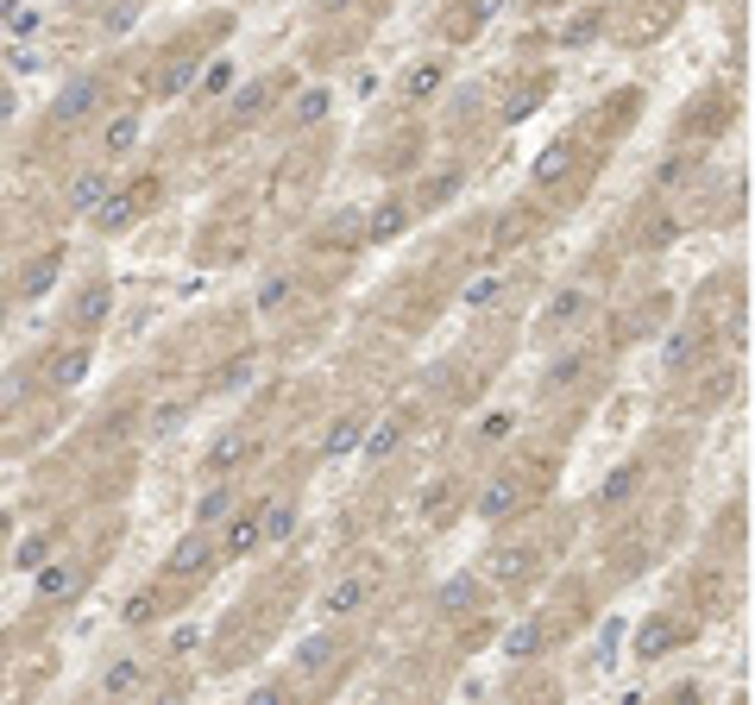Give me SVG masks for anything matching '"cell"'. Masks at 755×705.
Masks as SVG:
<instances>
[{
    "label": "cell",
    "mask_w": 755,
    "mask_h": 705,
    "mask_svg": "<svg viewBox=\"0 0 755 705\" xmlns=\"http://www.w3.org/2000/svg\"><path fill=\"white\" fill-rule=\"evenodd\" d=\"M151 201H158V176H146L139 189H107V196H101V208L89 215V221H95L101 233H126V227H132V221H139V215L151 208Z\"/></svg>",
    "instance_id": "cell-1"
},
{
    "label": "cell",
    "mask_w": 755,
    "mask_h": 705,
    "mask_svg": "<svg viewBox=\"0 0 755 705\" xmlns=\"http://www.w3.org/2000/svg\"><path fill=\"white\" fill-rule=\"evenodd\" d=\"M101 101H107V95H101V76H70V82H63V95L50 101V120L76 126V120H89Z\"/></svg>",
    "instance_id": "cell-2"
},
{
    "label": "cell",
    "mask_w": 755,
    "mask_h": 705,
    "mask_svg": "<svg viewBox=\"0 0 755 705\" xmlns=\"http://www.w3.org/2000/svg\"><path fill=\"white\" fill-rule=\"evenodd\" d=\"M214 560H221V548H214L208 535H183L171 548V560H164V579H201Z\"/></svg>",
    "instance_id": "cell-3"
},
{
    "label": "cell",
    "mask_w": 755,
    "mask_h": 705,
    "mask_svg": "<svg viewBox=\"0 0 755 705\" xmlns=\"http://www.w3.org/2000/svg\"><path fill=\"white\" fill-rule=\"evenodd\" d=\"M680 643H686V624L661 611V617H649V624L636 629V661H661V655H674Z\"/></svg>",
    "instance_id": "cell-4"
},
{
    "label": "cell",
    "mask_w": 755,
    "mask_h": 705,
    "mask_svg": "<svg viewBox=\"0 0 755 705\" xmlns=\"http://www.w3.org/2000/svg\"><path fill=\"white\" fill-rule=\"evenodd\" d=\"M57 277H63V246H45L32 265L20 271V297L25 302H45L50 290H57Z\"/></svg>",
    "instance_id": "cell-5"
},
{
    "label": "cell",
    "mask_w": 755,
    "mask_h": 705,
    "mask_svg": "<svg viewBox=\"0 0 755 705\" xmlns=\"http://www.w3.org/2000/svg\"><path fill=\"white\" fill-rule=\"evenodd\" d=\"M89 359H95V352L82 347V340H70V347H57V352H50V366H45L50 391H76V384L89 378Z\"/></svg>",
    "instance_id": "cell-6"
},
{
    "label": "cell",
    "mask_w": 755,
    "mask_h": 705,
    "mask_svg": "<svg viewBox=\"0 0 755 705\" xmlns=\"http://www.w3.org/2000/svg\"><path fill=\"white\" fill-rule=\"evenodd\" d=\"M372 586H378L372 574H347V579H334V586L322 592V611H327V617H352L359 604L372 599Z\"/></svg>",
    "instance_id": "cell-7"
},
{
    "label": "cell",
    "mask_w": 755,
    "mask_h": 705,
    "mask_svg": "<svg viewBox=\"0 0 755 705\" xmlns=\"http://www.w3.org/2000/svg\"><path fill=\"white\" fill-rule=\"evenodd\" d=\"M516 504H523V478H516V473H498L485 492H478V517H485V523H503Z\"/></svg>",
    "instance_id": "cell-8"
},
{
    "label": "cell",
    "mask_w": 755,
    "mask_h": 705,
    "mask_svg": "<svg viewBox=\"0 0 755 705\" xmlns=\"http://www.w3.org/2000/svg\"><path fill=\"white\" fill-rule=\"evenodd\" d=\"M573 164H579V146H573V139H554V146L542 151L535 164H528V183H535V189H554V183L573 171Z\"/></svg>",
    "instance_id": "cell-9"
},
{
    "label": "cell",
    "mask_w": 755,
    "mask_h": 705,
    "mask_svg": "<svg viewBox=\"0 0 755 705\" xmlns=\"http://www.w3.org/2000/svg\"><path fill=\"white\" fill-rule=\"evenodd\" d=\"M277 101V76H258V82H246L240 95H233V107H226V126H252L265 107Z\"/></svg>",
    "instance_id": "cell-10"
},
{
    "label": "cell",
    "mask_w": 755,
    "mask_h": 705,
    "mask_svg": "<svg viewBox=\"0 0 755 705\" xmlns=\"http://www.w3.org/2000/svg\"><path fill=\"white\" fill-rule=\"evenodd\" d=\"M214 548H221L226 560H240V554L258 548V510H233L221 523V542H214Z\"/></svg>",
    "instance_id": "cell-11"
},
{
    "label": "cell",
    "mask_w": 755,
    "mask_h": 705,
    "mask_svg": "<svg viewBox=\"0 0 755 705\" xmlns=\"http://www.w3.org/2000/svg\"><path fill=\"white\" fill-rule=\"evenodd\" d=\"M403 227H409V201L384 196V201L372 208V221H365V240H372V246H391V240H397Z\"/></svg>",
    "instance_id": "cell-12"
},
{
    "label": "cell",
    "mask_w": 755,
    "mask_h": 705,
    "mask_svg": "<svg viewBox=\"0 0 755 705\" xmlns=\"http://www.w3.org/2000/svg\"><path fill=\"white\" fill-rule=\"evenodd\" d=\"M403 435H409V416H397V409H391V416H378V428H365L359 441H365V453H372V460H391V453L403 448Z\"/></svg>",
    "instance_id": "cell-13"
},
{
    "label": "cell",
    "mask_w": 755,
    "mask_h": 705,
    "mask_svg": "<svg viewBox=\"0 0 755 705\" xmlns=\"http://www.w3.org/2000/svg\"><path fill=\"white\" fill-rule=\"evenodd\" d=\"M107 189H114V176L101 171V164H95V171H76V183H70V208H76V215H95Z\"/></svg>",
    "instance_id": "cell-14"
},
{
    "label": "cell",
    "mask_w": 755,
    "mask_h": 705,
    "mask_svg": "<svg viewBox=\"0 0 755 705\" xmlns=\"http://www.w3.org/2000/svg\"><path fill=\"white\" fill-rule=\"evenodd\" d=\"M478 604H485V586H478L473 574H453L448 586H441V611H448V617H466Z\"/></svg>",
    "instance_id": "cell-15"
},
{
    "label": "cell",
    "mask_w": 755,
    "mask_h": 705,
    "mask_svg": "<svg viewBox=\"0 0 755 705\" xmlns=\"http://www.w3.org/2000/svg\"><path fill=\"white\" fill-rule=\"evenodd\" d=\"M233 510H240V492H233V485H208V492H201V504H196V523L214 529V523H226Z\"/></svg>",
    "instance_id": "cell-16"
},
{
    "label": "cell",
    "mask_w": 755,
    "mask_h": 705,
    "mask_svg": "<svg viewBox=\"0 0 755 705\" xmlns=\"http://www.w3.org/2000/svg\"><path fill=\"white\" fill-rule=\"evenodd\" d=\"M139 680H146V668H139L132 655H120V661H107V668H101V700H120V693H132Z\"/></svg>",
    "instance_id": "cell-17"
},
{
    "label": "cell",
    "mask_w": 755,
    "mask_h": 705,
    "mask_svg": "<svg viewBox=\"0 0 755 705\" xmlns=\"http://www.w3.org/2000/svg\"><path fill=\"white\" fill-rule=\"evenodd\" d=\"M528 227H535V215H528V201H516V208H503V221L491 227V252H516V240H523Z\"/></svg>",
    "instance_id": "cell-18"
},
{
    "label": "cell",
    "mask_w": 755,
    "mask_h": 705,
    "mask_svg": "<svg viewBox=\"0 0 755 705\" xmlns=\"http://www.w3.org/2000/svg\"><path fill=\"white\" fill-rule=\"evenodd\" d=\"M585 315H592V297H585V290H560V297L548 302V334H560V327L585 322Z\"/></svg>",
    "instance_id": "cell-19"
},
{
    "label": "cell",
    "mask_w": 755,
    "mask_h": 705,
    "mask_svg": "<svg viewBox=\"0 0 755 705\" xmlns=\"http://www.w3.org/2000/svg\"><path fill=\"white\" fill-rule=\"evenodd\" d=\"M441 82H448V63H441V57H428V63H416V70L403 76V101H428Z\"/></svg>",
    "instance_id": "cell-20"
},
{
    "label": "cell",
    "mask_w": 755,
    "mask_h": 705,
    "mask_svg": "<svg viewBox=\"0 0 755 705\" xmlns=\"http://www.w3.org/2000/svg\"><path fill=\"white\" fill-rule=\"evenodd\" d=\"M132 139H139V114H132V107L101 126V151H107V158H126V151H132Z\"/></svg>",
    "instance_id": "cell-21"
},
{
    "label": "cell",
    "mask_w": 755,
    "mask_h": 705,
    "mask_svg": "<svg viewBox=\"0 0 755 705\" xmlns=\"http://www.w3.org/2000/svg\"><path fill=\"white\" fill-rule=\"evenodd\" d=\"M290 529H297V504H265L258 510V542H290Z\"/></svg>",
    "instance_id": "cell-22"
},
{
    "label": "cell",
    "mask_w": 755,
    "mask_h": 705,
    "mask_svg": "<svg viewBox=\"0 0 755 705\" xmlns=\"http://www.w3.org/2000/svg\"><path fill=\"white\" fill-rule=\"evenodd\" d=\"M107 309H114V290H107V284H89L82 302H76V327H101L107 322Z\"/></svg>",
    "instance_id": "cell-23"
},
{
    "label": "cell",
    "mask_w": 755,
    "mask_h": 705,
    "mask_svg": "<svg viewBox=\"0 0 755 705\" xmlns=\"http://www.w3.org/2000/svg\"><path fill=\"white\" fill-rule=\"evenodd\" d=\"M252 448H246V435H221L214 441V453H208V473H233V466H246Z\"/></svg>",
    "instance_id": "cell-24"
},
{
    "label": "cell",
    "mask_w": 755,
    "mask_h": 705,
    "mask_svg": "<svg viewBox=\"0 0 755 705\" xmlns=\"http://www.w3.org/2000/svg\"><path fill=\"white\" fill-rule=\"evenodd\" d=\"M359 435H365V423H359V416H340V423L327 428V460L352 453V448H359Z\"/></svg>",
    "instance_id": "cell-25"
},
{
    "label": "cell",
    "mask_w": 755,
    "mask_h": 705,
    "mask_svg": "<svg viewBox=\"0 0 755 705\" xmlns=\"http://www.w3.org/2000/svg\"><path fill=\"white\" fill-rule=\"evenodd\" d=\"M503 655L510 661H528V655H542V624H516L503 636Z\"/></svg>",
    "instance_id": "cell-26"
},
{
    "label": "cell",
    "mask_w": 755,
    "mask_h": 705,
    "mask_svg": "<svg viewBox=\"0 0 755 705\" xmlns=\"http://www.w3.org/2000/svg\"><path fill=\"white\" fill-rule=\"evenodd\" d=\"M636 485H642V466H617V473H611V478L599 485V504H624L629 492H636Z\"/></svg>",
    "instance_id": "cell-27"
},
{
    "label": "cell",
    "mask_w": 755,
    "mask_h": 705,
    "mask_svg": "<svg viewBox=\"0 0 755 705\" xmlns=\"http://www.w3.org/2000/svg\"><path fill=\"white\" fill-rule=\"evenodd\" d=\"M290 290H297V277H290V271L265 277V284H258V309H265V315H277V309L290 302Z\"/></svg>",
    "instance_id": "cell-28"
},
{
    "label": "cell",
    "mask_w": 755,
    "mask_h": 705,
    "mask_svg": "<svg viewBox=\"0 0 755 705\" xmlns=\"http://www.w3.org/2000/svg\"><path fill=\"white\" fill-rule=\"evenodd\" d=\"M542 95H548V82H528V89H516V95L503 101V120L516 126L523 114H535V107H542Z\"/></svg>",
    "instance_id": "cell-29"
},
{
    "label": "cell",
    "mask_w": 755,
    "mask_h": 705,
    "mask_svg": "<svg viewBox=\"0 0 755 705\" xmlns=\"http://www.w3.org/2000/svg\"><path fill=\"white\" fill-rule=\"evenodd\" d=\"M699 366V340L693 334H667V372H693Z\"/></svg>",
    "instance_id": "cell-30"
},
{
    "label": "cell",
    "mask_w": 755,
    "mask_h": 705,
    "mask_svg": "<svg viewBox=\"0 0 755 705\" xmlns=\"http://www.w3.org/2000/svg\"><path fill=\"white\" fill-rule=\"evenodd\" d=\"M334 649H340L334 636H309V643H302V655H297V668H302V674H315V668H327V661H334Z\"/></svg>",
    "instance_id": "cell-31"
},
{
    "label": "cell",
    "mask_w": 755,
    "mask_h": 705,
    "mask_svg": "<svg viewBox=\"0 0 755 705\" xmlns=\"http://www.w3.org/2000/svg\"><path fill=\"white\" fill-rule=\"evenodd\" d=\"M70 586H76V567H70V560H57V567L38 574V599H63Z\"/></svg>",
    "instance_id": "cell-32"
},
{
    "label": "cell",
    "mask_w": 755,
    "mask_h": 705,
    "mask_svg": "<svg viewBox=\"0 0 755 705\" xmlns=\"http://www.w3.org/2000/svg\"><path fill=\"white\" fill-rule=\"evenodd\" d=\"M45 560H50V535H25L20 548H13V567H20V574L45 567Z\"/></svg>",
    "instance_id": "cell-33"
},
{
    "label": "cell",
    "mask_w": 755,
    "mask_h": 705,
    "mask_svg": "<svg viewBox=\"0 0 755 705\" xmlns=\"http://www.w3.org/2000/svg\"><path fill=\"white\" fill-rule=\"evenodd\" d=\"M460 183H466V171H434V176L422 183V201H428V208H441V201L460 189Z\"/></svg>",
    "instance_id": "cell-34"
},
{
    "label": "cell",
    "mask_w": 755,
    "mask_h": 705,
    "mask_svg": "<svg viewBox=\"0 0 755 705\" xmlns=\"http://www.w3.org/2000/svg\"><path fill=\"white\" fill-rule=\"evenodd\" d=\"M196 82V57H183V63H171V70L158 76V95H183Z\"/></svg>",
    "instance_id": "cell-35"
},
{
    "label": "cell",
    "mask_w": 755,
    "mask_h": 705,
    "mask_svg": "<svg viewBox=\"0 0 755 705\" xmlns=\"http://www.w3.org/2000/svg\"><path fill=\"white\" fill-rule=\"evenodd\" d=\"M498 290H503V277H473V284H466V309H491Z\"/></svg>",
    "instance_id": "cell-36"
},
{
    "label": "cell",
    "mask_w": 755,
    "mask_h": 705,
    "mask_svg": "<svg viewBox=\"0 0 755 705\" xmlns=\"http://www.w3.org/2000/svg\"><path fill=\"white\" fill-rule=\"evenodd\" d=\"M327 114V89H302V101H297V126H315Z\"/></svg>",
    "instance_id": "cell-37"
},
{
    "label": "cell",
    "mask_w": 755,
    "mask_h": 705,
    "mask_svg": "<svg viewBox=\"0 0 755 705\" xmlns=\"http://www.w3.org/2000/svg\"><path fill=\"white\" fill-rule=\"evenodd\" d=\"M699 604L711 611V617H724L730 599H724V579H699Z\"/></svg>",
    "instance_id": "cell-38"
},
{
    "label": "cell",
    "mask_w": 755,
    "mask_h": 705,
    "mask_svg": "<svg viewBox=\"0 0 755 705\" xmlns=\"http://www.w3.org/2000/svg\"><path fill=\"white\" fill-rule=\"evenodd\" d=\"M151 617H158V592H139L126 604V624H151Z\"/></svg>",
    "instance_id": "cell-39"
},
{
    "label": "cell",
    "mask_w": 755,
    "mask_h": 705,
    "mask_svg": "<svg viewBox=\"0 0 755 705\" xmlns=\"http://www.w3.org/2000/svg\"><path fill=\"white\" fill-rule=\"evenodd\" d=\"M674 233H680V227L667 221V215H661V221H654L649 233H642V252H661V246H667V240H674Z\"/></svg>",
    "instance_id": "cell-40"
},
{
    "label": "cell",
    "mask_w": 755,
    "mask_h": 705,
    "mask_svg": "<svg viewBox=\"0 0 755 705\" xmlns=\"http://www.w3.org/2000/svg\"><path fill=\"white\" fill-rule=\"evenodd\" d=\"M226 82H233V70H226V63H214V70L201 76V95H221Z\"/></svg>",
    "instance_id": "cell-41"
},
{
    "label": "cell",
    "mask_w": 755,
    "mask_h": 705,
    "mask_svg": "<svg viewBox=\"0 0 755 705\" xmlns=\"http://www.w3.org/2000/svg\"><path fill=\"white\" fill-rule=\"evenodd\" d=\"M132 13H139V7H132V0H120V7L107 13V32H126V25H132Z\"/></svg>",
    "instance_id": "cell-42"
},
{
    "label": "cell",
    "mask_w": 755,
    "mask_h": 705,
    "mask_svg": "<svg viewBox=\"0 0 755 705\" xmlns=\"http://www.w3.org/2000/svg\"><path fill=\"white\" fill-rule=\"evenodd\" d=\"M592 32H599V13H592V20H573V25H567V45H579V38H592Z\"/></svg>",
    "instance_id": "cell-43"
},
{
    "label": "cell",
    "mask_w": 755,
    "mask_h": 705,
    "mask_svg": "<svg viewBox=\"0 0 755 705\" xmlns=\"http://www.w3.org/2000/svg\"><path fill=\"white\" fill-rule=\"evenodd\" d=\"M7 529H13V523H7V517H0V542H7Z\"/></svg>",
    "instance_id": "cell-44"
},
{
    "label": "cell",
    "mask_w": 755,
    "mask_h": 705,
    "mask_svg": "<svg viewBox=\"0 0 755 705\" xmlns=\"http://www.w3.org/2000/svg\"><path fill=\"white\" fill-rule=\"evenodd\" d=\"M0 322H7V302H0Z\"/></svg>",
    "instance_id": "cell-45"
}]
</instances>
